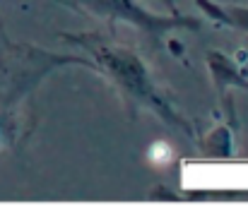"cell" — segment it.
<instances>
[{
	"mask_svg": "<svg viewBox=\"0 0 248 221\" xmlns=\"http://www.w3.org/2000/svg\"><path fill=\"white\" fill-rule=\"evenodd\" d=\"M65 39L78 44L80 48L89 53L94 70L101 73L116 87V91L121 94L125 106L130 108V116H135L138 108L150 111L157 118H162L166 125H171L173 130L183 133L186 137H190V140L195 137L193 123L188 118H183L162 96L145 60L133 48L116 44V41L106 39L104 34H73V36L65 34Z\"/></svg>",
	"mask_w": 248,
	"mask_h": 221,
	"instance_id": "cell-1",
	"label": "cell"
},
{
	"mask_svg": "<svg viewBox=\"0 0 248 221\" xmlns=\"http://www.w3.org/2000/svg\"><path fill=\"white\" fill-rule=\"evenodd\" d=\"M63 5L78 7L82 12L96 15L108 22H125L140 29L155 46H162L164 39L176 29H202V22L186 15H157L142 7L138 0H58Z\"/></svg>",
	"mask_w": 248,
	"mask_h": 221,
	"instance_id": "cell-2",
	"label": "cell"
},
{
	"mask_svg": "<svg viewBox=\"0 0 248 221\" xmlns=\"http://www.w3.org/2000/svg\"><path fill=\"white\" fill-rule=\"evenodd\" d=\"M205 60H207V68H210V74H212L215 89H217L219 99L227 101L224 106L229 108V118L236 128V116H234V108H232L229 91L232 89H246L248 91V73H244V68L222 51H207Z\"/></svg>",
	"mask_w": 248,
	"mask_h": 221,
	"instance_id": "cell-3",
	"label": "cell"
},
{
	"mask_svg": "<svg viewBox=\"0 0 248 221\" xmlns=\"http://www.w3.org/2000/svg\"><path fill=\"white\" fill-rule=\"evenodd\" d=\"M195 2L207 15L210 22L227 24L232 29H239V31H246L248 34V7H241V5H222L217 0H195Z\"/></svg>",
	"mask_w": 248,
	"mask_h": 221,
	"instance_id": "cell-4",
	"label": "cell"
},
{
	"mask_svg": "<svg viewBox=\"0 0 248 221\" xmlns=\"http://www.w3.org/2000/svg\"><path fill=\"white\" fill-rule=\"evenodd\" d=\"M200 142H202V154L210 159H232L234 156V137L224 123L215 125Z\"/></svg>",
	"mask_w": 248,
	"mask_h": 221,
	"instance_id": "cell-5",
	"label": "cell"
},
{
	"mask_svg": "<svg viewBox=\"0 0 248 221\" xmlns=\"http://www.w3.org/2000/svg\"><path fill=\"white\" fill-rule=\"evenodd\" d=\"M155 2H159L162 7H166V12H169V15H181V12H178V7H176V0H155Z\"/></svg>",
	"mask_w": 248,
	"mask_h": 221,
	"instance_id": "cell-6",
	"label": "cell"
}]
</instances>
